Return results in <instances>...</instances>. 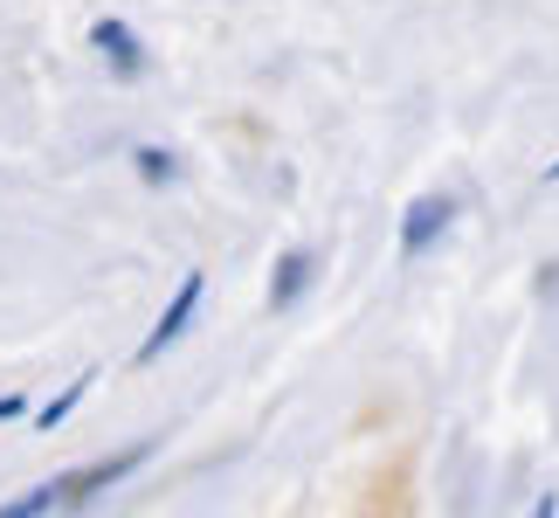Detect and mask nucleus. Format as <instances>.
I'll return each instance as SVG.
<instances>
[{
    "mask_svg": "<svg viewBox=\"0 0 559 518\" xmlns=\"http://www.w3.org/2000/svg\"><path fill=\"white\" fill-rule=\"evenodd\" d=\"M201 297H207V276L201 270H187L180 276V291H174V305L159 311V326L145 332V345H139V360H153V353H166V345H174L187 326H193V311H201Z\"/></svg>",
    "mask_w": 559,
    "mask_h": 518,
    "instance_id": "obj_1",
    "label": "nucleus"
},
{
    "mask_svg": "<svg viewBox=\"0 0 559 518\" xmlns=\"http://www.w3.org/2000/svg\"><path fill=\"white\" fill-rule=\"evenodd\" d=\"M449 222H456V201H449V193H428V201H415V208H407V222H401V256H421Z\"/></svg>",
    "mask_w": 559,
    "mask_h": 518,
    "instance_id": "obj_2",
    "label": "nucleus"
},
{
    "mask_svg": "<svg viewBox=\"0 0 559 518\" xmlns=\"http://www.w3.org/2000/svg\"><path fill=\"white\" fill-rule=\"evenodd\" d=\"M311 276H318V256H311V249H290V256H284V263H276V284H270V305H276V311H290V305H297V297H305V291H311Z\"/></svg>",
    "mask_w": 559,
    "mask_h": 518,
    "instance_id": "obj_3",
    "label": "nucleus"
},
{
    "mask_svg": "<svg viewBox=\"0 0 559 518\" xmlns=\"http://www.w3.org/2000/svg\"><path fill=\"white\" fill-rule=\"evenodd\" d=\"M91 42L104 49V62H111L118 76H139V62H145V56H139V42H132V28H124V21H97Z\"/></svg>",
    "mask_w": 559,
    "mask_h": 518,
    "instance_id": "obj_4",
    "label": "nucleus"
},
{
    "mask_svg": "<svg viewBox=\"0 0 559 518\" xmlns=\"http://www.w3.org/2000/svg\"><path fill=\"white\" fill-rule=\"evenodd\" d=\"M56 498H62V484H41V491H21L14 505H0V518H49L56 511Z\"/></svg>",
    "mask_w": 559,
    "mask_h": 518,
    "instance_id": "obj_5",
    "label": "nucleus"
},
{
    "mask_svg": "<svg viewBox=\"0 0 559 518\" xmlns=\"http://www.w3.org/2000/svg\"><path fill=\"white\" fill-rule=\"evenodd\" d=\"M83 387H91V374H76V380H70V387H62V395H56V401H49V408H41V428H56V422H62V415H70V408H76V401H83Z\"/></svg>",
    "mask_w": 559,
    "mask_h": 518,
    "instance_id": "obj_6",
    "label": "nucleus"
},
{
    "mask_svg": "<svg viewBox=\"0 0 559 518\" xmlns=\"http://www.w3.org/2000/svg\"><path fill=\"white\" fill-rule=\"evenodd\" d=\"M139 166L153 173V180H166V173H174V160H166V153H139Z\"/></svg>",
    "mask_w": 559,
    "mask_h": 518,
    "instance_id": "obj_7",
    "label": "nucleus"
},
{
    "mask_svg": "<svg viewBox=\"0 0 559 518\" xmlns=\"http://www.w3.org/2000/svg\"><path fill=\"white\" fill-rule=\"evenodd\" d=\"M532 518H559V491H546V498L532 505Z\"/></svg>",
    "mask_w": 559,
    "mask_h": 518,
    "instance_id": "obj_8",
    "label": "nucleus"
}]
</instances>
